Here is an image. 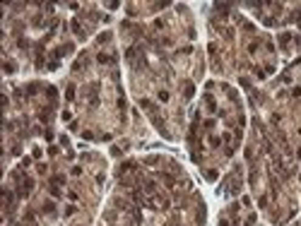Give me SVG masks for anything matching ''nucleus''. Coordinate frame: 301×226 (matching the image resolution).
I'll use <instances>...</instances> for the list:
<instances>
[{"instance_id":"f257e3e1","label":"nucleus","mask_w":301,"mask_h":226,"mask_svg":"<svg viewBox=\"0 0 301 226\" xmlns=\"http://www.w3.org/2000/svg\"><path fill=\"white\" fill-rule=\"evenodd\" d=\"M113 60H116V58L108 56V53H99V56H97V63H101V65H108V63H113Z\"/></svg>"},{"instance_id":"f03ea898","label":"nucleus","mask_w":301,"mask_h":226,"mask_svg":"<svg viewBox=\"0 0 301 226\" xmlns=\"http://www.w3.org/2000/svg\"><path fill=\"white\" fill-rule=\"evenodd\" d=\"M72 32L77 34V39H84V29H82V24L77 19H72Z\"/></svg>"},{"instance_id":"7ed1b4c3","label":"nucleus","mask_w":301,"mask_h":226,"mask_svg":"<svg viewBox=\"0 0 301 226\" xmlns=\"http://www.w3.org/2000/svg\"><path fill=\"white\" fill-rule=\"evenodd\" d=\"M145 193H157V183L154 180H147L145 183Z\"/></svg>"},{"instance_id":"20e7f679","label":"nucleus","mask_w":301,"mask_h":226,"mask_svg":"<svg viewBox=\"0 0 301 226\" xmlns=\"http://www.w3.org/2000/svg\"><path fill=\"white\" fill-rule=\"evenodd\" d=\"M53 212H56V204L53 202H46L43 204V214H53Z\"/></svg>"},{"instance_id":"39448f33","label":"nucleus","mask_w":301,"mask_h":226,"mask_svg":"<svg viewBox=\"0 0 301 226\" xmlns=\"http://www.w3.org/2000/svg\"><path fill=\"white\" fill-rule=\"evenodd\" d=\"M111 41V32H101L99 34V43H108Z\"/></svg>"},{"instance_id":"423d86ee","label":"nucleus","mask_w":301,"mask_h":226,"mask_svg":"<svg viewBox=\"0 0 301 226\" xmlns=\"http://www.w3.org/2000/svg\"><path fill=\"white\" fill-rule=\"evenodd\" d=\"M65 99H67V101H72V99H75V87H72V84L65 89Z\"/></svg>"},{"instance_id":"0eeeda50","label":"nucleus","mask_w":301,"mask_h":226,"mask_svg":"<svg viewBox=\"0 0 301 226\" xmlns=\"http://www.w3.org/2000/svg\"><path fill=\"white\" fill-rule=\"evenodd\" d=\"M289 39H292V34H279V46H287Z\"/></svg>"},{"instance_id":"6e6552de","label":"nucleus","mask_w":301,"mask_h":226,"mask_svg":"<svg viewBox=\"0 0 301 226\" xmlns=\"http://www.w3.org/2000/svg\"><path fill=\"white\" fill-rule=\"evenodd\" d=\"M210 144H212V147H219V144H222V137H217V135H210Z\"/></svg>"},{"instance_id":"1a4fd4ad","label":"nucleus","mask_w":301,"mask_h":226,"mask_svg":"<svg viewBox=\"0 0 301 226\" xmlns=\"http://www.w3.org/2000/svg\"><path fill=\"white\" fill-rule=\"evenodd\" d=\"M205 178H207V180H217V171H214V168H207Z\"/></svg>"},{"instance_id":"9d476101","label":"nucleus","mask_w":301,"mask_h":226,"mask_svg":"<svg viewBox=\"0 0 301 226\" xmlns=\"http://www.w3.org/2000/svg\"><path fill=\"white\" fill-rule=\"evenodd\" d=\"M193 94H195V87H193V84L188 82V84H186V99H190Z\"/></svg>"},{"instance_id":"9b49d317","label":"nucleus","mask_w":301,"mask_h":226,"mask_svg":"<svg viewBox=\"0 0 301 226\" xmlns=\"http://www.w3.org/2000/svg\"><path fill=\"white\" fill-rule=\"evenodd\" d=\"M157 96H159V101H164V103H166V101H169V92H166V89H162Z\"/></svg>"},{"instance_id":"f8f14e48","label":"nucleus","mask_w":301,"mask_h":226,"mask_svg":"<svg viewBox=\"0 0 301 226\" xmlns=\"http://www.w3.org/2000/svg\"><path fill=\"white\" fill-rule=\"evenodd\" d=\"M111 157H116V159H118V157H123V152H121V147H111Z\"/></svg>"},{"instance_id":"ddd939ff","label":"nucleus","mask_w":301,"mask_h":226,"mask_svg":"<svg viewBox=\"0 0 301 226\" xmlns=\"http://www.w3.org/2000/svg\"><path fill=\"white\" fill-rule=\"evenodd\" d=\"M51 195H53V197H60V195H63V193L58 190V185H51Z\"/></svg>"},{"instance_id":"4468645a","label":"nucleus","mask_w":301,"mask_h":226,"mask_svg":"<svg viewBox=\"0 0 301 226\" xmlns=\"http://www.w3.org/2000/svg\"><path fill=\"white\" fill-rule=\"evenodd\" d=\"M41 120L48 123V120H51V111H43V113H41Z\"/></svg>"},{"instance_id":"2eb2a0df","label":"nucleus","mask_w":301,"mask_h":226,"mask_svg":"<svg viewBox=\"0 0 301 226\" xmlns=\"http://www.w3.org/2000/svg\"><path fill=\"white\" fill-rule=\"evenodd\" d=\"M41 154H43V152H41V149H39V147H34V149H32V157H34V159H39V157H41Z\"/></svg>"},{"instance_id":"dca6fc26","label":"nucleus","mask_w":301,"mask_h":226,"mask_svg":"<svg viewBox=\"0 0 301 226\" xmlns=\"http://www.w3.org/2000/svg\"><path fill=\"white\" fill-rule=\"evenodd\" d=\"M253 224H255V214H251V217L246 219V226H253Z\"/></svg>"},{"instance_id":"f3484780","label":"nucleus","mask_w":301,"mask_h":226,"mask_svg":"<svg viewBox=\"0 0 301 226\" xmlns=\"http://www.w3.org/2000/svg\"><path fill=\"white\" fill-rule=\"evenodd\" d=\"M72 214H75V207H72V204H70V207H65V217H72Z\"/></svg>"}]
</instances>
